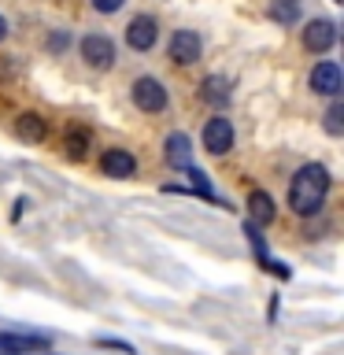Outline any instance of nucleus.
Segmentation results:
<instances>
[{
    "label": "nucleus",
    "instance_id": "obj_1",
    "mask_svg": "<svg viewBox=\"0 0 344 355\" xmlns=\"http://www.w3.org/2000/svg\"><path fill=\"white\" fill-rule=\"evenodd\" d=\"M326 193H329V171L318 163H307V166H300L293 185H289V207L296 215H315L326 204Z\"/></svg>",
    "mask_w": 344,
    "mask_h": 355
},
{
    "label": "nucleus",
    "instance_id": "obj_2",
    "mask_svg": "<svg viewBox=\"0 0 344 355\" xmlns=\"http://www.w3.org/2000/svg\"><path fill=\"white\" fill-rule=\"evenodd\" d=\"M82 60L96 71H111L115 67V44L104 33H89V37H82Z\"/></svg>",
    "mask_w": 344,
    "mask_h": 355
},
{
    "label": "nucleus",
    "instance_id": "obj_3",
    "mask_svg": "<svg viewBox=\"0 0 344 355\" xmlns=\"http://www.w3.org/2000/svg\"><path fill=\"white\" fill-rule=\"evenodd\" d=\"M133 104H137L141 111H163L166 107V89L160 78H137L133 82Z\"/></svg>",
    "mask_w": 344,
    "mask_h": 355
},
{
    "label": "nucleus",
    "instance_id": "obj_4",
    "mask_svg": "<svg viewBox=\"0 0 344 355\" xmlns=\"http://www.w3.org/2000/svg\"><path fill=\"white\" fill-rule=\"evenodd\" d=\"M337 44V26L329 19H311L304 26V49L307 52H329Z\"/></svg>",
    "mask_w": 344,
    "mask_h": 355
},
{
    "label": "nucleus",
    "instance_id": "obj_5",
    "mask_svg": "<svg viewBox=\"0 0 344 355\" xmlns=\"http://www.w3.org/2000/svg\"><path fill=\"white\" fill-rule=\"evenodd\" d=\"M204 148H207L211 155H222V152L233 148V126H230L226 115L207 119V126H204Z\"/></svg>",
    "mask_w": 344,
    "mask_h": 355
},
{
    "label": "nucleus",
    "instance_id": "obj_6",
    "mask_svg": "<svg viewBox=\"0 0 344 355\" xmlns=\"http://www.w3.org/2000/svg\"><path fill=\"white\" fill-rule=\"evenodd\" d=\"M311 89L322 96H341V89H344V78H341V67L326 60V63H318L315 71H311Z\"/></svg>",
    "mask_w": 344,
    "mask_h": 355
},
{
    "label": "nucleus",
    "instance_id": "obj_7",
    "mask_svg": "<svg viewBox=\"0 0 344 355\" xmlns=\"http://www.w3.org/2000/svg\"><path fill=\"white\" fill-rule=\"evenodd\" d=\"M126 44H130V49H137V52H148L152 44H155V19H152V15L130 19V26H126Z\"/></svg>",
    "mask_w": 344,
    "mask_h": 355
},
{
    "label": "nucleus",
    "instance_id": "obj_8",
    "mask_svg": "<svg viewBox=\"0 0 344 355\" xmlns=\"http://www.w3.org/2000/svg\"><path fill=\"white\" fill-rule=\"evenodd\" d=\"M171 60L182 63V67L200 60V37H196L193 30H178L174 37H171Z\"/></svg>",
    "mask_w": 344,
    "mask_h": 355
},
{
    "label": "nucleus",
    "instance_id": "obj_9",
    "mask_svg": "<svg viewBox=\"0 0 344 355\" xmlns=\"http://www.w3.org/2000/svg\"><path fill=\"white\" fill-rule=\"evenodd\" d=\"M49 337H26V333H0V352L8 355H26V352H44Z\"/></svg>",
    "mask_w": 344,
    "mask_h": 355
},
{
    "label": "nucleus",
    "instance_id": "obj_10",
    "mask_svg": "<svg viewBox=\"0 0 344 355\" xmlns=\"http://www.w3.org/2000/svg\"><path fill=\"white\" fill-rule=\"evenodd\" d=\"M100 166H104L108 178H133V171H137V159H133L126 148H108L104 159H100Z\"/></svg>",
    "mask_w": 344,
    "mask_h": 355
},
{
    "label": "nucleus",
    "instance_id": "obj_11",
    "mask_svg": "<svg viewBox=\"0 0 344 355\" xmlns=\"http://www.w3.org/2000/svg\"><path fill=\"white\" fill-rule=\"evenodd\" d=\"M166 163L178 166V171H189L193 166V141L185 133H171L166 137Z\"/></svg>",
    "mask_w": 344,
    "mask_h": 355
},
{
    "label": "nucleus",
    "instance_id": "obj_12",
    "mask_svg": "<svg viewBox=\"0 0 344 355\" xmlns=\"http://www.w3.org/2000/svg\"><path fill=\"white\" fill-rule=\"evenodd\" d=\"M15 130H19L22 141H33V144L49 137V122H44L41 115H33V111H22V115L15 119Z\"/></svg>",
    "mask_w": 344,
    "mask_h": 355
},
{
    "label": "nucleus",
    "instance_id": "obj_13",
    "mask_svg": "<svg viewBox=\"0 0 344 355\" xmlns=\"http://www.w3.org/2000/svg\"><path fill=\"white\" fill-rule=\"evenodd\" d=\"M200 96L207 100V104H215V107H222L230 100V82L222 74H207L204 78V85H200Z\"/></svg>",
    "mask_w": 344,
    "mask_h": 355
},
{
    "label": "nucleus",
    "instance_id": "obj_14",
    "mask_svg": "<svg viewBox=\"0 0 344 355\" xmlns=\"http://www.w3.org/2000/svg\"><path fill=\"white\" fill-rule=\"evenodd\" d=\"M248 211H252V218L259 222V226H270L274 222V200L263 193V189H255V193L248 196Z\"/></svg>",
    "mask_w": 344,
    "mask_h": 355
},
{
    "label": "nucleus",
    "instance_id": "obj_15",
    "mask_svg": "<svg viewBox=\"0 0 344 355\" xmlns=\"http://www.w3.org/2000/svg\"><path fill=\"white\" fill-rule=\"evenodd\" d=\"M63 148H67L71 159H85V155H89V130L71 126V130H67V137H63Z\"/></svg>",
    "mask_w": 344,
    "mask_h": 355
},
{
    "label": "nucleus",
    "instance_id": "obj_16",
    "mask_svg": "<svg viewBox=\"0 0 344 355\" xmlns=\"http://www.w3.org/2000/svg\"><path fill=\"white\" fill-rule=\"evenodd\" d=\"M270 19L282 22V26H293L300 19V0H274L270 4Z\"/></svg>",
    "mask_w": 344,
    "mask_h": 355
},
{
    "label": "nucleus",
    "instance_id": "obj_17",
    "mask_svg": "<svg viewBox=\"0 0 344 355\" xmlns=\"http://www.w3.org/2000/svg\"><path fill=\"white\" fill-rule=\"evenodd\" d=\"M326 133H333V137L344 133V104L341 100H333V107L326 111Z\"/></svg>",
    "mask_w": 344,
    "mask_h": 355
},
{
    "label": "nucleus",
    "instance_id": "obj_18",
    "mask_svg": "<svg viewBox=\"0 0 344 355\" xmlns=\"http://www.w3.org/2000/svg\"><path fill=\"white\" fill-rule=\"evenodd\" d=\"M189 178H193V189H200L204 196H211V185H207V174L196 171V166H189Z\"/></svg>",
    "mask_w": 344,
    "mask_h": 355
},
{
    "label": "nucleus",
    "instance_id": "obj_19",
    "mask_svg": "<svg viewBox=\"0 0 344 355\" xmlns=\"http://www.w3.org/2000/svg\"><path fill=\"white\" fill-rule=\"evenodd\" d=\"M122 4H126V0H93V8L100 11V15H115Z\"/></svg>",
    "mask_w": 344,
    "mask_h": 355
},
{
    "label": "nucleus",
    "instance_id": "obj_20",
    "mask_svg": "<svg viewBox=\"0 0 344 355\" xmlns=\"http://www.w3.org/2000/svg\"><path fill=\"white\" fill-rule=\"evenodd\" d=\"M96 344H100V348H119V352H133L130 344H122V340H108V337H96Z\"/></svg>",
    "mask_w": 344,
    "mask_h": 355
},
{
    "label": "nucleus",
    "instance_id": "obj_21",
    "mask_svg": "<svg viewBox=\"0 0 344 355\" xmlns=\"http://www.w3.org/2000/svg\"><path fill=\"white\" fill-rule=\"evenodd\" d=\"M63 44H67V33H55V37H52V49H55V52H60V49H63Z\"/></svg>",
    "mask_w": 344,
    "mask_h": 355
},
{
    "label": "nucleus",
    "instance_id": "obj_22",
    "mask_svg": "<svg viewBox=\"0 0 344 355\" xmlns=\"http://www.w3.org/2000/svg\"><path fill=\"white\" fill-rule=\"evenodd\" d=\"M8 37V22H4V15H0V41Z\"/></svg>",
    "mask_w": 344,
    "mask_h": 355
}]
</instances>
